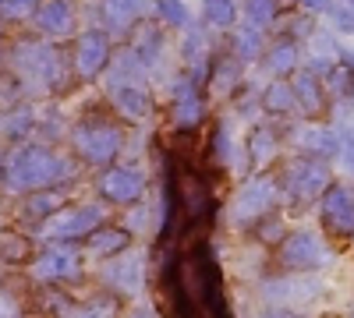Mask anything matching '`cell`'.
I'll return each instance as SVG.
<instances>
[{"instance_id":"1","label":"cell","mask_w":354,"mask_h":318,"mask_svg":"<svg viewBox=\"0 0 354 318\" xmlns=\"http://www.w3.org/2000/svg\"><path fill=\"white\" fill-rule=\"evenodd\" d=\"M75 177V163L50 146H15L0 166V191L4 195H32Z\"/></svg>"},{"instance_id":"2","label":"cell","mask_w":354,"mask_h":318,"mask_svg":"<svg viewBox=\"0 0 354 318\" xmlns=\"http://www.w3.org/2000/svg\"><path fill=\"white\" fill-rule=\"evenodd\" d=\"M71 146L85 163L110 166L117 159V152H121V146H124V135L110 121H78L71 128Z\"/></svg>"},{"instance_id":"3","label":"cell","mask_w":354,"mask_h":318,"mask_svg":"<svg viewBox=\"0 0 354 318\" xmlns=\"http://www.w3.org/2000/svg\"><path fill=\"white\" fill-rule=\"evenodd\" d=\"M106 219V209L100 201H85V206H64L61 212H53L50 219H43L39 234L53 244H71V241H85L93 230H100Z\"/></svg>"},{"instance_id":"4","label":"cell","mask_w":354,"mask_h":318,"mask_svg":"<svg viewBox=\"0 0 354 318\" xmlns=\"http://www.w3.org/2000/svg\"><path fill=\"white\" fill-rule=\"evenodd\" d=\"M277 195H280V188L270 177H252L230 201V223L238 230L255 226L262 216H270V209L277 206Z\"/></svg>"},{"instance_id":"5","label":"cell","mask_w":354,"mask_h":318,"mask_svg":"<svg viewBox=\"0 0 354 318\" xmlns=\"http://www.w3.org/2000/svg\"><path fill=\"white\" fill-rule=\"evenodd\" d=\"M28 276L36 283L50 286V283H71L82 276V258L75 248L68 244H53L39 255H32V262H28Z\"/></svg>"},{"instance_id":"6","label":"cell","mask_w":354,"mask_h":318,"mask_svg":"<svg viewBox=\"0 0 354 318\" xmlns=\"http://www.w3.org/2000/svg\"><path fill=\"white\" fill-rule=\"evenodd\" d=\"M280 188H283V195L290 201H298V206H301V201H312L315 195H322V191L330 188V173H326V166H322V163L301 156V159L287 163Z\"/></svg>"},{"instance_id":"7","label":"cell","mask_w":354,"mask_h":318,"mask_svg":"<svg viewBox=\"0 0 354 318\" xmlns=\"http://www.w3.org/2000/svg\"><path fill=\"white\" fill-rule=\"evenodd\" d=\"M280 262L287 269H319L330 262V251L326 244H322V237L315 234V230H294V234L283 237L280 244Z\"/></svg>"},{"instance_id":"8","label":"cell","mask_w":354,"mask_h":318,"mask_svg":"<svg viewBox=\"0 0 354 318\" xmlns=\"http://www.w3.org/2000/svg\"><path fill=\"white\" fill-rule=\"evenodd\" d=\"M96 188L110 206H135L145 195V173L135 166H106L100 173Z\"/></svg>"},{"instance_id":"9","label":"cell","mask_w":354,"mask_h":318,"mask_svg":"<svg viewBox=\"0 0 354 318\" xmlns=\"http://www.w3.org/2000/svg\"><path fill=\"white\" fill-rule=\"evenodd\" d=\"M18 68L28 71L36 81H43L46 89H61L64 81V68H61V53L50 50V46H18Z\"/></svg>"},{"instance_id":"10","label":"cell","mask_w":354,"mask_h":318,"mask_svg":"<svg viewBox=\"0 0 354 318\" xmlns=\"http://www.w3.org/2000/svg\"><path fill=\"white\" fill-rule=\"evenodd\" d=\"M322 223L330 234H354V191L344 184H330L322 191Z\"/></svg>"},{"instance_id":"11","label":"cell","mask_w":354,"mask_h":318,"mask_svg":"<svg viewBox=\"0 0 354 318\" xmlns=\"http://www.w3.org/2000/svg\"><path fill=\"white\" fill-rule=\"evenodd\" d=\"M106 64H110V39H106V32H100V28L82 32L78 43H75V71L82 78H96Z\"/></svg>"},{"instance_id":"12","label":"cell","mask_w":354,"mask_h":318,"mask_svg":"<svg viewBox=\"0 0 354 318\" xmlns=\"http://www.w3.org/2000/svg\"><path fill=\"white\" fill-rule=\"evenodd\" d=\"M205 117V103L195 92V78H177L174 81V124L177 128H198Z\"/></svg>"},{"instance_id":"13","label":"cell","mask_w":354,"mask_h":318,"mask_svg":"<svg viewBox=\"0 0 354 318\" xmlns=\"http://www.w3.org/2000/svg\"><path fill=\"white\" fill-rule=\"evenodd\" d=\"M110 103L128 121H142L145 113H149V96H145V89H142V85H135V81H124V78H113Z\"/></svg>"},{"instance_id":"14","label":"cell","mask_w":354,"mask_h":318,"mask_svg":"<svg viewBox=\"0 0 354 318\" xmlns=\"http://www.w3.org/2000/svg\"><path fill=\"white\" fill-rule=\"evenodd\" d=\"M32 18L39 25V32H46V36H68L75 28V11L68 0H46V4L36 8Z\"/></svg>"},{"instance_id":"15","label":"cell","mask_w":354,"mask_h":318,"mask_svg":"<svg viewBox=\"0 0 354 318\" xmlns=\"http://www.w3.org/2000/svg\"><path fill=\"white\" fill-rule=\"evenodd\" d=\"M128 244H131V234L124 226H100L85 237L88 255H96V258H113V255L128 251Z\"/></svg>"},{"instance_id":"16","label":"cell","mask_w":354,"mask_h":318,"mask_svg":"<svg viewBox=\"0 0 354 318\" xmlns=\"http://www.w3.org/2000/svg\"><path fill=\"white\" fill-rule=\"evenodd\" d=\"M103 276H106V283L113 286V290H121V294H135V290H142L145 262H142V258H117V262H113Z\"/></svg>"},{"instance_id":"17","label":"cell","mask_w":354,"mask_h":318,"mask_svg":"<svg viewBox=\"0 0 354 318\" xmlns=\"http://www.w3.org/2000/svg\"><path fill=\"white\" fill-rule=\"evenodd\" d=\"M61 209H64V195L57 188L32 191V195H25V201H21V216L32 219V223H43V219H50L53 212H61Z\"/></svg>"},{"instance_id":"18","label":"cell","mask_w":354,"mask_h":318,"mask_svg":"<svg viewBox=\"0 0 354 318\" xmlns=\"http://www.w3.org/2000/svg\"><path fill=\"white\" fill-rule=\"evenodd\" d=\"M294 99H298V106L305 110V113H322V106H326V99H322V85H319V78L312 74V71H298L294 74Z\"/></svg>"},{"instance_id":"19","label":"cell","mask_w":354,"mask_h":318,"mask_svg":"<svg viewBox=\"0 0 354 318\" xmlns=\"http://www.w3.org/2000/svg\"><path fill=\"white\" fill-rule=\"evenodd\" d=\"M32 262V241L21 230H0V266H25Z\"/></svg>"},{"instance_id":"20","label":"cell","mask_w":354,"mask_h":318,"mask_svg":"<svg viewBox=\"0 0 354 318\" xmlns=\"http://www.w3.org/2000/svg\"><path fill=\"white\" fill-rule=\"evenodd\" d=\"M294 141H298L308 156H337L340 152V138L330 128H301Z\"/></svg>"},{"instance_id":"21","label":"cell","mask_w":354,"mask_h":318,"mask_svg":"<svg viewBox=\"0 0 354 318\" xmlns=\"http://www.w3.org/2000/svg\"><path fill=\"white\" fill-rule=\"evenodd\" d=\"M160 46H163V36L156 32L153 25L135 28V36H131V53H135L138 64H153L156 57H160Z\"/></svg>"},{"instance_id":"22","label":"cell","mask_w":354,"mask_h":318,"mask_svg":"<svg viewBox=\"0 0 354 318\" xmlns=\"http://www.w3.org/2000/svg\"><path fill=\"white\" fill-rule=\"evenodd\" d=\"M248 156H252V166H266L277 156V135L270 128H255L248 138Z\"/></svg>"},{"instance_id":"23","label":"cell","mask_w":354,"mask_h":318,"mask_svg":"<svg viewBox=\"0 0 354 318\" xmlns=\"http://www.w3.org/2000/svg\"><path fill=\"white\" fill-rule=\"evenodd\" d=\"M36 128V117H32V110L28 106H18V110H11L4 121H0V131H4V138H11V141H21L28 131Z\"/></svg>"},{"instance_id":"24","label":"cell","mask_w":354,"mask_h":318,"mask_svg":"<svg viewBox=\"0 0 354 318\" xmlns=\"http://www.w3.org/2000/svg\"><path fill=\"white\" fill-rule=\"evenodd\" d=\"M262 106L270 110V113H290L294 106H298V99H294V89L283 81H273L270 89L262 92Z\"/></svg>"},{"instance_id":"25","label":"cell","mask_w":354,"mask_h":318,"mask_svg":"<svg viewBox=\"0 0 354 318\" xmlns=\"http://www.w3.org/2000/svg\"><path fill=\"white\" fill-rule=\"evenodd\" d=\"M202 18L213 28H230L238 18V8H234V0H202Z\"/></svg>"},{"instance_id":"26","label":"cell","mask_w":354,"mask_h":318,"mask_svg":"<svg viewBox=\"0 0 354 318\" xmlns=\"http://www.w3.org/2000/svg\"><path fill=\"white\" fill-rule=\"evenodd\" d=\"M75 318H113V311H117V301L110 297V294H100V297H93V301H85V304H71L68 308ZM68 315V318H71Z\"/></svg>"},{"instance_id":"27","label":"cell","mask_w":354,"mask_h":318,"mask_svg":"<svg viewBox=\"0 0 354 318\" xmlns=\"http://www.w3.org/2000/svg\"><path fill=\"white\" fill-rule=\"evenodd\" d=\"M294 64H298V46L294 43H280V46L270 50V57H266V68L273 74H290Z\"/></svg>"},{"instance_id":"28","label":"cell","mask_w":354,"mask_h":318,"mask_svg":"<svg viewBox=\"0 0 354 318\" xmlns=\"http://www.w3.org/2000/svg\"><path fill=\"white\" fill-rule=\"evenodd\" d=\"M138 11H142V0H110V4H106V18H110V25H117V28L131 25V21L138 18Z\"/></svg>"},{"instance_id":"29","label":"cell","mask_w":354,"mask_h":318,"mask_svg":"<svg viewBox=\"0 0 354 318\" xmlns=\"http://www.w3.org/2000/svg\"><path fill=\"white\" fill-rule=\"evenodd\" d=\"M234 50H238V61H241V64H245V61H255L259 50H262V36L248 25V28H241V32L234 36Z\"/></svg>"},{"instance_id":"30","label":"cell","mask_w":354,"mask_h":318,"mask_svg":"<svg viewBox=\"0 0 354 318\" xmlns=\"http://www.w3.org/2000/svg\"><path fill=\"white\" fill-rule=\"evenodd\" d=\"M156 14L163 25H174V28H185L188 25V8L181 0H156Z\"/></svg>"},{"instance_id":"31","label":"cell","mask_w":354,"mask_h":318,"mask_svg":"<svg viewBox=\"0 0 354 318\" xmlns=\"http://www.w3.org/2000/svg\"><path fill=\"white\" fill-rule=\"evenodd\" d=\"M245 14L252 25H270L277 18V0H245Z\"/></svg>"},{"instance_id":"32","label":"cell","mask_w":354,"mask_h":318,"mask_svg":"<svg viewBox=\"0 0 354 318\" xmlns=\"http://www.w3.org/2000/svg\"><path fill=\"white\" fill-rule=\"evenodd\" d=\"M39 0H0V14H4L8 21H21L28 14H36Z\"/></svg>"},{"instance_id":"33","label":"cell","mask_w":354,"mask_h":318,"mask_svg":"<svg viewBox=\"0 0 354 318\" xmlns=\"http://www.w3.org/2000/svg\"><path fill=\"white\" fill-rule=\"evenodd\" d=\"M238 74H241V61H223L216 71H213V85L220 92H230V85L238 81Z\"/></svg>"},{"instance_id":"34","label":"cell","mask_w":354,"mask_h":318,"mask_svg":"<svg viewBox=\"0 0 354 318\" xmlns=\"http://www.w3.org/2000/svg\"><path fill=\"white\" fill-rule=\"evenodd\" d=\"M330 18H333V25H337V32H354V0L330 4Z\"/></svg>"},{"instance_id":"35","label":"cell","mask_w":354,"mask_h":318,"mask_svg":"<svg viewBox=\"0 0 354 318\" xmlns=\"http://www.w3.org/2000/svg\"><path fill=\"white\" fill-rule=\"evenodd\" d=\"M0 318H25L21 304L15 301V294L8 290V286H0Z\"/></svg>"},{"instance_id":"36","label":"cell","mask_w":354,"mask_h":318,"mask_svg":"<svg viewBox=\"0 0 354 318\" xmlns=\"http://www.w3.org/2000/svg\"><path fill=\"white\" fill-rule=\"evenodd\" d=\"M259 223H262V226H259V237H262V241H277V237L283 234V223H280L277 216H273V219H266V216H262Z\"/></svg>"},{"instance_id":"37","label":"cell","mask_w":354,"mask_h":318,"mask_svg":"<svg viewBox=\"0 0 354 318\" xmlns=\"http://www.w3.org/2000/svg\"><path fill=\"white\" fill-rule=\"evenodd\" d=\"M213 146H216V159H220V163H227V159H230V135H227V128H216Z\"/></svg>"},{"instance_id":"38","label":"cell","mask_w":354,"mask_h":318,"mask_svg":"<svg viewBox=\"0 0 354 318\" xmlns=\"http://www.w3.org/2000/svg\"><path fill=\"white\" fill-rule=\"evenodd\" d=\"M340 156H344V166L354 173V141H347V146H340Z\"/></svg>"},{"instance_id":"39","label":"cell","mask_w":354,"mask_h":318,"mask_svg":"<svg viewBox=\"0 0 354 318\" xmlns=\"http://www.w3.org/2000/svg\"><path fill=\"white\" fill-rule=\"evenodd\" d=\"M330 4H333V0H301V8H305V11H326Z\"/></svg>"},{"instance_id":"40","label":"cell","mask_w":354,"mask_h":318,"mask_svg":"<svg viewBox=\"0 0 354 318\" xmlns=\"http://www.w3.org/2000/svg\"><path fill=\"white\" fill-rule=\"evenodd\" d=\"M270 318H298V315H290V311H273Z\"/></svg>"},{"instance_id":"41","label":"cell","mask_w":354,"mask_h":318,"mask_svg":"<svg viewBox=\"0 0 354 318\" xmlns=\"http://www.w3.org/2000/svg\"><path fill=\"white\" fill-rule=\"evenodd\" d=\"M0 166H4V159H0Z\"/></svg>"},{"instance_id":"42","label":"cell","mask_w":354,"mask_h":318,"mask_svg":"<svg viewBox=\"0 0 354 318\" xmlns=\"http://www.w3.org/2000/svg\"><path fill=\"white\" fill-rule=\"evenodd\" d=\"M351 89H354V85H351Z\"/></svg>"}]
</instances>
